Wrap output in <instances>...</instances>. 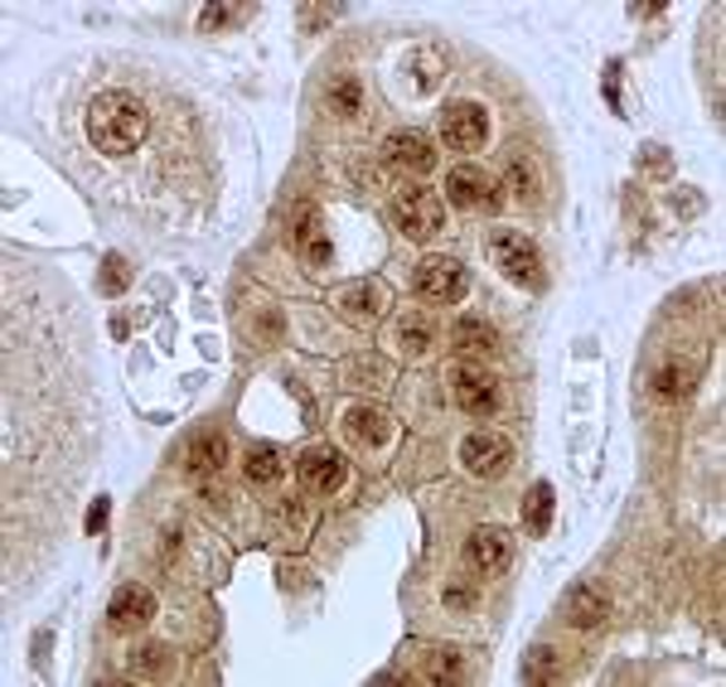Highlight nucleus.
Instances as JSON below:
<instances>
[{
	"label": "nucleus",
	"instance_id": "obj_1",
	"mask_svg": "<svg viewBox=\"0 0 726 687\" xmlns=\"http://www.w3.org/2000/svg\"><path fill=\"white\" fill-rule=\"evenodd\" d=\"M69 170L151 233H190L214 204L218 155L204 107L161 69L98 59L59 112Z\"/></svg>",
	"mask_w": 726,
	"mask_h": 687
},
{
	"label": "nucleus",
	"instance_id": "obj_2",
	"mask_svg": "<svg viewBox=\"0 0 726 687\" xmlns=\"http://www.w3.org/2000/svg\"><path fill=\"white\" fill-rule=\"evenodd\" d=\"M63 325H73L69 300L49 306L44 329L30 339L24 329L20 290L6 276V576H24V523L44 547H59V533L44 513V494L34 484V470L44 474L54 504L69 513L73 484L88 465V431H92V402H88V373L78 363V335L63 339Z\"/></svg>",
	"mask_w": 726,
	"mask_h": 687
},
{
	"label": "nucleus",
	"instance_id": "obj_3",
	"mask_svg": "<svg viewBox=\"0 0 726 687\" xmlns=\"http://www.w3.org/2000/svg\"><path fill=\"white\" fill-rule=\"evenodd\" d=\"M490 257L494 267L509 276V281L519 286H543V257H538L533 237H523L519 228H499L490 237Z\"/></svg>",
	"mask_w": 726,
	"mask_h": 687
},
{
	"label": "nucleus",
	"instance_id": "obj_4",
	"mask_svg": "<svg viewBox=\"0 0 726 687\" xmlns=\"http://www.w3.org/2000/svg\"><path fill=\"white\" fill-rule=\"evenodd\" d=\"M392 223L412 237V243H427L446 228V204L436 199L431 189H402L398 199H392Z\"/></svg>",
	"mask_w": 726,
	"mask_h": 687
},
{
	"label": "nucleus",
	"instance_id": "obj_5",
	"mask_svg": "<svg viewBox=\"0 0 726 687\" xmlns=\"http://www.w3.org/2000/svg\"><path fill=\"white\" fill-rule=\"evenodd\" d=\"M417 296L436 300V306H456L466 296V267L456 257H421L417 262Z\"/></svg>",
	"mask_w": 726,
	"mask_h": 687
},
{
	"label": "nucleus",
	"instance_id": "obj_6",
	"mask_svg": "<svg viewBox=\"0 0 726 687\" xmlns=\"http://www.w3.org/2000/svg\"><path fill=\"white\" fill-rule=\"evenodd\" d=\"M484 136H490V122H484V107L480 102H451L441 112V141L451 151H480Z\"/></svg>",
	"mask_w": 726,
	"mask_h": 687
},
{
	"label": "nucleus",
	"instance_id": "obj_7",
	"mask_svg": "<svg viewBox=\"0 0 726 687\" xmlns=\"http://www.w3.org/2000/svg\"><path fill=\"white\" fill-rule=\"evenodd\" d=\"M460 460H466L470 474H480V480H494V474L509 470L513 460V441L499 431H474L466 435V445H460Z\"/></svg>",
	"mask_w": 726,
	"mask_h": 687
},
{
	"label": "nucleus",
	"instance_id": "obj_8",
	"mask_svg": "<svg viewBox=\"0 0 726 687\" xmlns=\"http://www.w3.org/2000/svg\"><path fill=\"white\" fill-rule=\"evenodd\" d=\"M451 392H456V407L466 417H490L499 407V378L480 373V368H456V373H451Z\"/></svg>",
	"mask_w": 726,
	"mask_h": 687
},
{
	"label": "nucleus",
	"instance_id": "obj_9",
	"mask_svg": "<svg viewBox=\"0 0 726 687\" xmlns=\"http://www.w3.org/2000/svg\"><path fill=\"white\" fill-rule=\"evenodd\" d=\"M382 155H388V165L398 170H412V175H427V170H436V141L427 136V131H392L388 141H382Z\"/></svg>",
	"mask_w": 726,
	"mask_h": 687
},
{
	"label": "nucleus",
	"instance_id": "obj_10",
	"mask_svg": "<svg viewBox=\"0 0 726 687\" xmlns=\"http://www.w3.org/2000/svg\"><path fill=\"white\" fill-rule=\"evenodd\" d=\"M446 194H451L456 208H470V214H480V208H494L499 204L494 180L484 175L480 165H456L451 175H446Z\"/></svg>",
	"mask_w": 726,
	"mask_h": 687
},
{
	"label": "nucleus",
	"instance_id": "obj_11",
	"mask_svg": "<svg viewBox=\"0 0 726 687\" xmlns=\"http://www.w3.org/2000/svg\"><path fill=\"white\" fill-rule=\"evenodd\" d=\"M466 562L480 576H499L513 562V537L504 533V527H480V533L466 543Z\"/></svg>",
	"mask_w": 726,
	"mask_h": 687
},
{
	"label": "nucleus",
	"instance_id": "obj_12",
	"mask_svg": "<svg viewBox=\"0 0 726 687\" xmlns=\"http://www.w3.org/2000/svg\"><path fill=\"white\" fill-rule=\"evenodd\" d=\"M296 474L310 494H329V489H339V480H345V460H339V451H329V445H310V451L296 460Z\"/></svg>",
	"mask_w": 726,
	"mask_h": 687
},
{
	"label": "nucleus",
	"instance_id": "obj_13",
	"mask_svg": "<svg viewBox=\"0 0 726 687\" xmlns=\"http://www.w3.org/2000/svg\"><path fill=\"white\" fill-rule=\"evenodd\" d=\"M151 615H155V596L145 586H122L112 596L108 605V619H112V629H141V625H151Z\"/></svg>",
	"mask_w": 726,
	"mask_h": 687
},
{
	"label": "nucleus",
	"instance_id": "obj_14",
	"mask_svg": "<svg viewBox=\"0 0 726 687\" xmlns=\"http://www.w3.org/2000/svg\"><path fill=\"white\" fill-rule=\"evenodd\" d=\"M180 460H184V470H194V474H214L223 460H228V441H223L218 431H194L190 441H184Z\"/></svg>",
	"mask_w": 726,
	"mask_h": 687
},
{
	"label": "nucleus",
	"instance_id": "obj_15",
	"mask_svg": "<svg viewBox=\"0 0 726 687\" xmlns=\"http://www.w3.org/2000/svg\"><path fill=\"white\" fill-rule=\"evenodd\" d=\"M296 247H300V257H306V267H325L329 262V237H325V223L315 208H306L296 223Z\"/></svg>",
	"mask_w": 726,
	"mask_h": 687
},
{
	"label": "nucleus",
	"instance_id": "obj_16",
	"mask_svg": "<svg viewBox=\"0 0 726 687\" xmlns=\"http://www.w3.org/2000/svg\"><path fill=\"white\" fill-rule=\"evenodd\" d=\"M451 344H456L460 353H494L499 349V335H494L490 320H474V315H466V320H456Z\"/></svg>",
	"mask_w": 726,
	"mask_h": 687
},
{
	"label": "nucleus",
	"instance_id": "obj_17",
	"mask_svg": "<svg viewBox=\"0 0 726 687\" xmlns=\"http://www.w3.org/2000/svg\"><path fill=\"white\" fill-rule=\"evenodd\" d=\"M345 427H349V435L359 445H382L392 435V427H388V417L378 412V407H349V417H345Z\"/></svg>",
	"mask_w": 726,
	"mask_h": 687
},
{
	"label": "nucleus",
	"instance_id": "obj_18",
	"mask_svg": "<svg viewBox=\"0 0 726 687\" xmlns=\"http://www.w3.org/2000/svg\"><path fill=\"white\" fill-rule=\"evenodd\" d=\"M325 112H335V116H359V112H364V83H359V78L339 73L335 83L325 88Z\"/></svg>",
	"mask_w": 726,
	"mask_h": 687
},
{
	"label": "nucleus",
	"instance_id": "obj_19",
	"mask_svg": "<svg viewBox=\"0 0 726 687\" xmlns=\"http://www.w3.org/2000/svg\"><path fill=\"white\" fill-rule=\"evenodd\" d=\"M339 306H345L349 320H378L382 290L378 286H345V290H339Z\"/></svg>",
	"mask_w": 726,
	"mask_h": 687
},
{
	"label": "nucleus",
	"instance_id": "obj_20",
	"mask_svg": "<svg viewBox=\"0 0 726 687\" xmlns=\"http://www.w3.org/2000/svg\"><path fill=\"white\" fill-rule=\"evenodd\" d=\"M601 615H605V601L596 596V591H586V586H576L572 596H566V619L581 629H591V625H601Z\"/></svg>",
	"mask_w": 726,
	"mask_h": 687
},
{
	"label": "nucleus",
	"instance_id": "obj_21",
	"mask_svg": "<svg viewBox=\"0 0 726 687\" xmlns=\"http://www.w3.org/2000/svg\"><path fill=\"white\" fill-rule=\"evenodd\" d=\"M243 470H247V480H253V484H272L276 474L286 470V460H282V451H276V445H257V451H247Z\"/></svg>",
	"mask_w": 726,
	"mask_h": 687
},
{
	"label": "nucleus",
	"instance_id": "obj_22",
	"mask_svg": "<svg viewBox=\"0 0 726 687\" xmlns=\"http://www.w3.org/2000/svg\"><path fill=\"white\" fill-rule=\"evenodd\" d=\"M431 339H436V325L427 320V315H402V325H398V344L407 353H427L431 349Z\"/></svg>",
	"mask_w": 726,
	"mask_h": 687
},
{
	"label": "nucleus",
	"instance_id": "obj_23",
	"mask_svg": "<svg viewBox=\"0 0 726 687\" xmlns=\"http://www.w3.org/2000/svg\"><path fill=\"white\" fill-rule=\"evenodd\" d=\"M243 20H253V6H208L200 16V30L218 34V30H233V24H243Z\"/></svg>",
	"mask_w": 726,
	"mask_h": 687
},
{
	"label": "nucleus",
	"instance_id": "obj_24",
	"mask_svg": "<svg viewBox=\"0 0 726 687\" xmlns=\"http://www.w3.org/2000/svg\"><path fill=\"white\" fill-rule=\"evenodd\" d=\"M548 519H552V489L538 484L533 494H528V527H533V533H548Z\"/></svg>",
	"mask_w": 726,
	"mask_h": 687
},
{
	"label": "nucleus",
	"instance_id": "obj_25",
	"mask_svg": "<svg viewBox=\"0 0 726 687\" xmlns=\"http://www.w3.org/2000/svg\"><path fill=\"white\" fill-rule=\"evenodd\" d=\"M504 184L513 189V199H533V189H538L533 165H528V161H513V165H509V175H504Z\"/></svg>",
	"mask_w": 726,
	"mask_h": 687
},
{
	"label": "nucleus",
	"instance_id": "obj_26",
	"mask_svg": "<svg viewBox=\"0 0 726 687\" xmlns=\"http://www.w3.org/2000/svg\"><path fill=\"white\" fill-rule=\"evenodd\" d=\"M131 281V267L122 257H108V271H102V290H108V296H116V290H122Z\"/></svg>",
	"mask_w": 726,
	"mask_h": 687
},
{
	"label": "nucleus",
	"instance_id": "obj_27",
	"mask_svg": "<svg viewBox=\"0 0 726 687\" xmlns=\"http://www.w3.org/2000/svg\"><path fill=\"white\" fill-rule=\"evenodd\" d=\"M523 678H528V683L558 678V673H552V649H533V658H528V668H523Z\"/></svg>",
	"mask_w": 726,
	"mask_h": 687
},
{
	"label": "nucleus",
	"instance_id": "obj_28",
	"mask_svg": "<svg viewBox=\"0 0 726 687\" xmlns=\"http://www.w3.org/2000/svg\"><path fill=\"white\" fill-rule=\"evenodd\" d=\"M161 664H165V649H161V644H145V649H136V658H131V668H136V673H155Z\"/></svg>",
	"mask_w": 726,
	"mask_h": 687
}]
</instances>
